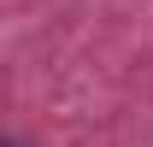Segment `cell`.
I'll list each match as a JSON object with an SVG mask.
<instances>
[{"instance_id": "cell-1", "label": "cell", "mask_w": 153, "mask_h": 147, "mask_svg": "<svg viewBox=\"0 0 153 147\" xmlns=\"http://www.w3.org/2000/svg\"><path fill=\"white\" fill-rule=\"evenodd\" d=\"M0 147H24V141H6V135H0Z\"/></svg>"}]
</instances>
